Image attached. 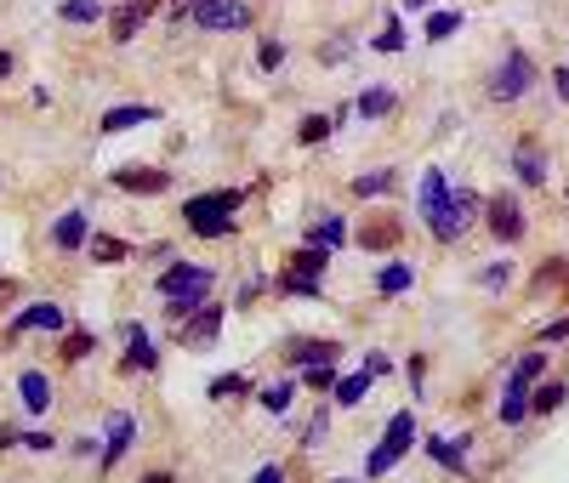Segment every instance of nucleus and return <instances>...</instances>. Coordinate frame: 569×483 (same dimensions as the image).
<instances>
[{
    "instance_id": "1",
    "label": "nucleus",
    "mask_w": 569,
    "mask_h": 483,
    "mask_svg": "<svg viewBox=\"0 0 569 483\" xmlns=\"http://www.w3.org/2000/svg\"><path fill=\"white\" fill-rule=\"evenodd\" d=\"M154 290H160V301H165V319L183 330L188 313L200 308V301H211V290H217V268H206V262H171V268L154 278Z\"/></svg>"
},
{
    "instance_id": "2",
    "label": "nucleus",
    "mask_w": 569,
    "mask_h": 483,
    "mask_svg": "<svg viewBox=\"0 0 569 483\" xmlns=\"http://www.w3.org/2000/svg\"><path fill=\"white\" fill-rule=\"evenodd\" d=\"M524 91H535V58L524 46H507V58L484 74V97L490 103H518Z\"/></svg>"
},
{
    "instance_id": "3",
    "label": "nucleus",
    "mask_w": 569,
    "mask_h": 483,
    "mask_svg": "<svg viewBox=\"0 0 569 483\" xmlns=\"http://www.w3.org/2000/svg\"><path fill=\"white\" fill-rule=\"evenodd\" d=\"M410 444H416V416L410 410H399L387 421V432L376 438V449H370V461H364V478H382V472H393L410 455Z\"/></svg>"
},
{
    "instance_id": "4",
    "label": "nucleus",
    "mask_w": 569,
    "mask_h": 483,
    "mask_svg": "<svg viewBox=\"0 0 569 483\" xmlns=\"http://www.w3.org/2000/svg\"><path fill=\"white\" fill-rule=\"evenodd\" d=\"M194 23H200L206 35H239L257 23V0H194Z\"/></svg>"
},
{
    "instance_id": "5",
    "label": "nucleus",
    "mask_w": 569,
    "mask_h": 483,
    "mask_svg": "<svg viewBox=\"0 0 569 483\" xmlns=\"http://www.w3.org/2000/svg\"><path fill=\"white\" fill-rule=\"evenodd\" d=\"M473 216H479V194H473V188H456V194H450V206L428 216V227H433V239H438V245H456L467 227H473Z\"/></svg>"
},
{
    "instance_id": "6",
    "label": "nucleus",
    "mask_w": 569,
    "mask_h": 483,
    "mask_svg": "<svg viewBox=\"0 0 569 483\" xmlns=\"http://www.w3.org/2000/svg\"><path fill=\"white\" fill-rule=\"evenodd\" d=\"M484 227H490V234H496L502 245H518V239H524V206H518V194L512 188H502V194H490L484 199Z\"/></svg>"
},
{
    "instance_id": "7",
    "label": "nucleus",
    "mask_w": 569,
    "mask_h": 483,
    "mask_svg": "<svg viewBox=\"0 0 569 483\" xmlns=\"http://www.w3.org/2000/svg\"><path fill=\"white\" fill-rule=\"evenodd\" d=\"M109 188L114 194H132V199H160L171 188V171L165 165H114L109 171Z\"/></svg>"
},
{
    "instance_id": "8",
    "label": "nucleus",
    "mask_w": 569,
    "mask_h": 483,
    "mask_svg": "<svg viewBox=\"0 0 569 483\" xmlns=\"http://www.w3.org/2000/svg\"><path fill=\"white\" fill-rule=\"evenodd\" d=\"M222 319H228V308H222V301H200V308L188 313V324L177 330V342H183L188 352H206V347H217V336H222Z\"/></svg>"
},
{
    "instance_id": "9",
    "label": "nucleus",
    "mask_w": 569,
    "mask_h": 483,
    "mask_svg": "<svg viewBox=\"0 0 569 483\" xmlns=\"http://www.w3.org/2000/svg\"><path fill=\"white\" fill-rule=\"evenodd\" d=\"M183 222H188V234H194V239H228L234 227H239L234 211H217L206 194H194L188 206H183Z\"/></svg>"
},
{
    "instance_id": "10",
    "label": "nucleus",
    "mask_w": 569,
    "mask_h": 483,
    "mask_svg": "<svg viewBox=\"0 0 569 483\" xmlns=\"http://www.w3.org/2000/svg\"><path fill=\"white\" fill-rule=\"evenodd\" d=\"M120 336H126V359H120V370H126V375H148V370H160V347L148 342V330H143L137 319L120 324Z\"/></svg>"
},
{
    "instance_id": "11",
    "label": "nucleus",
    "mask_w": 569,
    "mask_h": 483,
    "mask_svg": "<svg viewBox=\"0 0 569 483\" xmlns=\"http://www.w3.org/2000/svg\"><path fill=\"white\" fill-rule=\"evenodd\" d=\"M132 438H137V421H132V410H114V416H109V432H103V455H97V467H103V472H114V467L132 455Z\"/></svg>"
},
{
    "instance_id": "12",
    "label": "nucleus",
    "mask_w": 569,
    "mask_h": 483,
    "mask_svg": "<svg viewBox=\"0 0 569 483\" xmlns=\"http://www.w3.org/2000/svg\"><path fill=\"white\" fill-rule=\"evenodd\" d=\"M422 449L433 455L444 472H456V478H461V472H467V455H473V438H467V432H461V438H438V432H428Z\"/></svg>"
},
{
    "instance_id": "13",
    "label": "nucleus",
    "mask_w": 569,
    "mask_h": 483,
    "mask_svg": "<svg viewBox=\"0 0 569 483\" xmlns=\"http://www.w3.org/2000/svg\"><path fill=\"white\" fill-rule=\"evenodd\" d=\"M160 7H165V0H126V7H120V12L109 17V23H114V46H132V40H137V29H143L148 17H154Z\"/></svg>"
},
{
    "instance_id": "14",
    "label": "nucleus",
    "mask_w": 569,
    "mask_h": 483,
    "mask_svg": "<svg viewBox=\"0 0 569 483\" xmlns=\"http://www.w3.org/2000/svg\"><path fill=\"white\" fill-rule=\"evenodd\" d=\"M23 330H69V313L58 301H29V308L12 313V336H23Z\"/></svg>"
},
{
    "instance_id": "15",
    "label": "nucleus",
    "mask_w": 569,
    "mask_h": 483,
    "mask_svg": "<svg viewBox=\"0 0 569 483\" xmlns=\"http://www.w3.org/2000/svg\"><path fill=\"white\" fill-rule=\"evenodd\" d=\"M285 359L296 370H313V364H342V342H313V336H296L285 347Z\"/></svg>"
},
{
    "instance_id": "16",
    "label": "nucleus",
    "mask_w": 569,
    "mask_h": 483,
    "mask_svg": "<svg viewBox=\"0 0 569 483\" xmlns=\"http://www.w3.org/2000/svg\"><path fill=\"white\" fill-rule=\"evenodd\" d=\"M17 398H23V416H46L52 410V381H46V370H23L17 375Z\"/></svg>"
},
{
    "instance_id": "17",
    "label": "nucleus",
    "mask_w": 569,
    "mask_h": 483,
    "mask_svg": "<svg viewBox=\"0 0 569 483\" xmlns=\"http://www.w3.org/2000/svg\"><path fill=\"white\" fill-rule=\"evenodd\" d=\"M512 176H518L524 188H541V183H547V154H541V148H535L530 137L512 148Z\"/></svg>"
},
{
    "instance_id": "18",
    "label": "nucleus",
    "mask_w": 569,
    "mask_h": 483,
    "mask_svg": "<svg viewBox=\"0 0 569 483\" xmlns=\"http://www.w3.org/2000/svg\"><path fill=\"white\" fill-rule=\"evenodd\" d=\"M52 245H58V250L91 245V216H86V211H63V216L52 222Z\"/></svg>"
},
{
    "instance_id": "19",
    "label": "nucleus",
    "mask_w": 569,
    "mask_h": 483,
    "mask_svg": "<svg viewBox=\"0 0 569 483\" xmlns=\"http://www.w3.org/2000/svg\"><path fill=\"white\" fill-rule=\"evenodd\" d=\"M348 216H319L308 234H302V245H319V250H342V245H354V234H348Z\"/></svg>"
},
{
    "instance_id": "20",
    "label": "nucleus",
    "mask_w": 569,
    "mask_h": 483,
    "mask_svg": "<svg viewBox=\"0 0 569 483\" xmlns=\"http://www.w3.org/2000/svg\"><path fill=\"white\" fill-rule=\"evenodd\" d=\"M370 387H376V375H370V370H354V375H342L336 387H331L336 410H359V404L370 398Z\"/></svg>"
},
{
    "instance_id": "21",
    "label": "nucleus",
    "mask_w": 569,
    "mask_h": 483,
    "mask_svg": "<svg viewBox=\"0 0 569 483\" xmlns=\"http://www.w3.org/2000/svg\"><path fill=\"white\" fill-rule=\"evenodd\" d=\"M160 120V109H109L103 120H97V132H103V137H114V132H137V125H154Z\"/></svg>"
},
{
    "instance_id": "22",
    "label": "nucleus",
    "mask_w": 569,
    "mask_h": 483,
    "mask_svg": "<svg viewBox=\"0 0 569 483\" xmlns=\"http://www.w3.org/2000/svg\"><path fill=\"white\" fill-rule=\"evenodd\" d=\"M450 194H456V188H450V176H444L438 165H428V171H422V222H428L433 211L450 206Z\"/></svg>"
},
{
    "instance_id": "23",
    "label": "nucleus",
    "mask_w": 569,
    "mask_h": 483,
    "mask_svg": "<svg viewBox=\"0 0 569 483\" xmlns=\"http://www.w3.org/2000/svg\"><path fill=\"white\" fill-rule=\"evenodd\" d=\"M535 381H547V352H541V347H530V352H524V359H518V364H512V375H507V387H518V393H530V387H535Z\"/></svg>"
},
{
    "instance_id": "24",
    "label": "nucleus",
    "mask_w": 569,
    "mask_h": 483,
    "mask_svg": "<svg viewBox=\"0 0 569 483\" xmlns=\"http://www.w3.org/2000/svg\"><path fill=\"white\" fill-rule=\"evenodd\" d=\"M354 245L359 250H370V257H382V250H393V245H399V222H364V234H354Z\"/></svg>"
},
{
    "instance_id": "25",
    "label": "nucleus",
    "mask_w": 569,
    "mask_h": 483,
    "mask_svg": "<svg viewBox=\"0 0 569 483\" xmlns=\"http://www.w3.org/2000/svg\"><path fill=\"white\" fill-rule=\"evenodd\" d=\"M564 404H569L564 381H535V387H530V416H558Z\"/></svg>"
},
{
    "instance_id": "26",
    "label": "nucleus",
    "mask_w": 569,
    "mask_h": 483,
    "mask_svg": "<svg viewBox=\"0 0 569 483\" xmlns=\"http://www.w3.org/2000/svg\"><path fill=\"white\" fill-rule=\"evenodd\" d=\"M354 109H359L364 120H387L393 109H399V91H393V86H364Z\"/></svg>"
},
{
    "instance_id": "27",
    "label": "nucleus",
    "mask_w": 569,
    "mask_h": 483,
    "mask_svg": "<svg viewBox=\"0 0 569 483\" xmlns=\"http://www.w3.org/2000/svg\"><path fill=\"white\" fill-rule=\"evenodd\" d=\"M416 285V268L410 262H382L376 268V296H405Z\"/></svg>"
},
{
    "instance_id": "28",
    "label": "nucleus",
    "mask_w": 569,
    "mask_h": 483,
    "mask_svg": "<svg viewBox=\"0 0 569 483\" xmlns=\"http://www.w3.org/2000/svg\"><path fill=\"white\" fill-rule=\"evenodd\" d=\"M393 183H399V171H359L354 176V199H382V194H393Z\"/></svg>"
},
{
    "instance_id": "29",
    "label": "nucleus",
    "mask_w": 569,
    "mask_h": 483,
    "mask_svg": "<svg viewBox=\"0 0 569 483\" xmlns=\"http://www.w3.org/2000/svg\"><path fill=\"white\" fill-rule=\"evenodd\" d=\"M58 352H63V364H81V359H91V352H97V336H91V330H63Z\"/></svg>"
},
{
    "instance_id": "30",
    "label": "nucleus",
    "mask_w": 569,
    "mask_h": 483,
    "mask_svg": "<svg viewBox=\"0 0 569 483\" xmlns=\"http://www.w3.org/2000/svg\"><path fill=\"white\" fill-rule=\"evenodd\" d=\"M325 268H331V250H319V245H302V250H296V257H290V268H285V273L319 278V273H325Z\"/></svg>"
},
{
    "instance_id": "31",
    "label": "nucleus",
    "mask_w": 569,
    "mask_h": 483,
    "mask_svg": "<svg viewBox=\"0 0 569 483\" xmlns=\"http://www.w3.org/2000/svg\"><path fill=\"white\" fill-rule=\"evenodd\" d=\"M86 250H91V262H103V268L132 257V245H126V239H114V234H91V245H86Z\"/></svg>"
},
{
    "instance_id": "32",
    "label": "nucleus",
    "mask_w": 569,
    "mask_h": 483,
    "mask_svg": "<svg viewBox=\"0 0 569 483\" xmlns=\"http://www.w3.org/2000/svg\"><path fill=\"white\" fill-rule=\"evenodd\" d=\"M331 132H336L331 114H308L302 125H296V143H302V148H319V143H331Z\"/></svg>"
},
{
    "instance_id": "33",
    "label": "nucleus",
    "mask_w": 569,
    "mask_h": 483,
    "mask_svg": "<svg viewBox=\"0 0 569 483\" xmlns=\"http://www.w3.org/2000/svg\"><path fill=\"white\" fill-rule=\"evenodd\" d=\"M58 17L63 23H97V17H109V7H103V0H63Z\"/></svg>"
},
{
    "instance_id": "34",
    "label": "nucleus",
    "mask_w": 569,
    "mask_h": 483,
    "mask_svg": "<svg viewBox=\"0 0 569 483\" xmlns=\"http://www.w3.org/2000/svg\"><path fill=\"white\" fill-rule=\"evenodd\" d=\"M296 404V381H274V387H262V410L268 416H285Z\"/></svg>"
},
{
    "instance_id": "35",
    "label": "nucleus",
    "mask_w": 569,
    "mask_h": 483,
    "mask_svg": "<svg viewBox=\"0 0 569 483\" xmlns=\"http://www.w3.org/2000/svg\"><path fill=\"white\" fill-rule=\"evenodd\" d=\"M370 52H382V58L405 52V23H399V17H387V23H382V35L370 40Z\"/></svg>"
},
{
    "instance_id": "36",
    "label": "nucleus",
    "mask_w": 569,
    "mask_h": 483,
    "mask_svg": "<svg viewBox=\"0 0 569 483\" xmlns=\"http://www.w3.org/2000/svg\"><path fill=\"white\" fill-rule=\"evenodd\" d=\"M502 426H524V416H530V393H518V387H507V398H502Z\"/></svg>"
},
{
    "instance_id": "37",
    "label": "nucleus",
    "mask_w": 569,
    "mask_h": 483,
    "mask_svg": "<svg viewBox=\"0 0 569 483\" xmlns=\"http://www.w3.org/2000/svg\"><path fill=\"white\" fill-rule=\"evenodd\" d=\"M280 290H285V296H302V301H319V296H325V285H319V278H302V273H280Z\"/></svg>"
},
{
    "instance_id": "38",
    "label": "nucleus",
    "mask_w": 569,
    "mask_h": 483,
    "mask_svg": "<svg viewBox=\"0 0 569 483\" xmlns=\"http://www.w3.org/2000/svg\"><path fill=\"white\" fill-rule=\"evenodd\" d=\"M342 381V364H313V370H302V387L308 393H331Z\"/></svg>"
},
{
    "instance_id": "39",
    "label": "nucleus",
    "mask_w": 569,
    "mask_h": 483,
    "mask_svg": "<svg viewBox=\"0 0 569 483\" xmlns=\"http://www.w3.org/2000/svg\"><path fill=\"white\" fill-rule=\"evenodd\" d=\"M280 63H285V40H280V35L257 40V69H262V74H274Z\"/></svg>"
},
{
    "instance_id": "40",
    "label": "nucleus",
    "mask_w": 569,
    "mask_h": 483,
    "mask_svg": "<svg viewBox=\"0 0 569 483\" xmlns=\"http://www.w3.org/2000/svg\"><path fill=\"white\" fill-rule=\"evenodd\" d=\"M461 35V12H428V40H450Z\"/></svg>"
},
{
    "instance_id": "41",
    "label": "nucleus",
    "mask_w": 569,
    "mask_h": 483,
    "mask_svg": "<svg viewBox=\"0 0 569 483\" xmlns=\"http://www.w3.org/2000/svg\"><path fill=\"white\" fill-rule=\"evenodd\" d=\"M245 393H251V381H245L239 370H234V375H217V381H211V398H217V404H222V398H245Z\"/></svg>"
},
{
    "instance_id": "42",
    "label": "nucleus",
    "mask_w": 569,
    "mask_h": 483,
    "mask_svg": "<svg viewBox=\"0 0 569 483\" xmlns=\"http://www.w3.org/2000/svg\"><path fill=\"white\" fill-rule=\"evenodd\" d=\"M428 364H433L428 352H410V359H405V375H410V393H416V398L428 393Z\"/></svg>"
},
{
    "instance_id": "43",
    "label": "nucleus",
    "mask_w": 569,
    "mask_h": 483,
    "mask_svg": "<svg viewBox=\"0 0 569 483\" xmlns=\"http://www.w3.org/2000/svg\"><path fill=\"white\" fill-rule=\"evenodd\" d=\"M512 273H518L512 262H490L479 278H484V290H507V285H512Z\"/></svg>"
},
{
    "instance_id": "44",
    "label": "nucleus",
    "mask_w": 569,
    "mask_h": 483,
    "mask_svg": "<svg viewBox=\"0 0 569 483\" xmlns=\"http://www.w3.org/2000/svg\"><path fill=\"white\" fill-rule=\"evenodd\" d=\"M558 342H569V313H564V319H553V324H541V330H535V347H558Z\"/></svg>"
},
{
    "instance_id": "45",
    "label": "nucleus",
    "mask_w": 569,
    "mask_h": 483,
    "mask_svg": "<svg viewBox=\"0 0 569 483\" xmlns=\"http://www.w3.org/2000/svg\"><path fill=\"white\" fill-rule=\"evenodd\" d=\"M325 426H331V410H313V421H308V432H302V449H319V444H325Z\"/></svg>"
},
{
    "instance_id": "46",
    "label": "nucleus",
    "mask_w": 569,
    "mask_h": 483,
    "mask_svg": "<svg viewBox=\"0 0 569 483\" xmlns=\"http://www.w3.org/2000/svg\"><path fill=\"white\" fill-rule=\"evenodd\" d=\"M569 278V262H547L541 268V278H535V290H547V285H564Z\"/></svg>"
},
{
    "instance_id": "47",
    "label": "nucleus",
    "mask_w": 569,
    "mask_h": 483,
    "mask_svg": "<svg viewBox=\"0 0 569 483\" xmlns=\"http://www.w3.org/2000/svg\"><path fill=\"white\" fill-rule=\"evenodd\" d=\"M364 370H370V375L382 381V375H393V359H387V352L376 347V352H364Z\"/></svg>"
},
{
    "instance_id": "48",
    "label": "nucleus",
    "mask_w": 569,
    "mask_h": 483,
    "mask_svg": "<svg viewBox=\"0 0 569 483\" xmlns=\"http://www.w3.org/2000/svg\"><path fill=\"white\" fill-rule=\"evenodd\" d=\"M23 449L46 455V449H58V438H52V432H23Z\"/></svg>"
},
{
    "instance_id": "49",
    "label": "nucleus",
    "mask_w": 569,
    "mask_h": 483,
    "mask_svg": "<svg viewBox=\"0 0 569 483\" xmlns=\"http://www.w3.org/2000/svg\"><path fill=\"white\" fill-rule=\"evenodd\" d=\"M17 296H23V285H17V278H0V313H7Z\"/></svg>"
},
{
    "instance_id": "50",
    "label": "nucleus",
    "mask_w": 569,
    "mask_h": 483,
    "mask_svg": "<svg viewBox=\"0 0 569 483\" xmlns=\"http://www.w3.org/2000/svg\"><path fill=\"white\" fill-rule=\"evenodd\" d=\"M553 91H558V103H569V63L553 69Z\"/></svg>"
},
{
    "instance_id": "51",
    "label": "nucleus",
    "mask_w": 569,
    "mask_h": 483,
    "mask_svg": "<svg viewBox=\"0 0 569 483\" xmlns=\"http://www.w3.org/2000/svg\"><path fill=\"white\" fill-rule=\"evenodd\" d=\"M257 296H262V278H245V285H239V308H251Z\"/></svg>"
},
{
    "instance_id": "52",
    "label": "nucleus",
    "mask_w": 569,
    "mask_h": 483,
    "mask_svg": "<svg viewBox=\"0 0 569 483\" xmlns=\"http://www.w3.org/2000/svg\"><path fill=\"white\" fill-rule=\"evenodd\" d=\"M23 444V432L17 426H0V449H17Z\"/></svg>"
},
{
    "instance_id": "53",
    "label": "nucleus",
    "mask_w": 569,
    "mask_h": 483,
    "mask_svg": "<svg viewBox=\"0 0 569 483\" xmlns=\"http://www.w3.org/2000/svg\"><path fill=\"white\" fill-rule=\"evenodd\" d=\"M251 483H285V467H262Z\"/></svg>"
},
{
    "instance_id": "54",
    "label": "nucleus",
    "mask_w": 569,
    "mask_h": 483,
    "mask_svg": "<svg viewBox=\"0 0 569 483\" xmlns=\"http://www.w3.org/2000/svg\"><path fill=\"white\" fill-rule=\"evenodd\" d=\"M165 7H171V17H188V12H194V0H165Z\"/></svg>"
},
{
    "instance_id": "55",
    "label": "nucleus",
    "mask_w": 569,
    "mask_h": 483,
    "mask_svg": "<svg viewBox=\"0 0 569 483\" xmlns=\"http://www.w3.org/2000/svg\"><path fill=\"white\" fill-rule=\"evenodd\" d=\"M12 69H17V58H12V52H0V81H7Z\"/></svg>"
},
{
    "instance_id": "56",
    "label": "nucleus",
    "mask_w": 569,
    "mask_h": 483,
    "mask_svg": "<svg viewBox=\"0 0 569 483\" xmlns=\"http://www.w3.org/2000/svg\"><path fill=\"white\" fill-rule=\"evenodd\" d=\"M143 483H177V478H171V472H148Z\"/></svg>"
},
{
    "instance_id": "57",
    "label": "nucleus",
    "mask_w": 569,
    "mask_h": 483,
    "mask_svg": "<svg viewBox=\"0 0 569 483\" xmlns=\"http://www.w3.org/2000/svg\"><path fill=\"white\" fill-rule=\"evenodd\" d=\"M405 7H410V12H428V7H433V0H405Z\"/></svg>"
},
{
    "instance_id": "58",
    "label": "nucleus",
    "mask_w": 569,
    "mask_h": 483,
    "mask_svg": "<svg viewBox=\"0 0 569 483\" xmlns=\"http://www.w3.org/2000/svg\"><path fill=\"white\" fill-rule=\"evenodd\" d=\"M331 483H364V478H331Z\"/></svg>"
}]
</instances>
